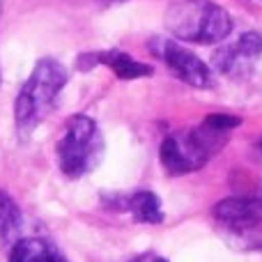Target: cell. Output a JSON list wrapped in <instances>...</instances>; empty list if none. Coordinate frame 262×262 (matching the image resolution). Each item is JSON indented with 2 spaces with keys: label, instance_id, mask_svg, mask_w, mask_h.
<instances>
[{
  "label": "cell",
  "instance_id": "cell-1",
  "mask_svg": "<svg viewBox=\"0 0 262 262\" xmlns=\"http://www.w3.org/2000/svg\"><path fill=\"white\" fill-rule=\"evenodd\" d=\"M64 85H67V69L58 60L44 58L35 64L14 104V118L21 138L30 136L37 124L53 111L55 99Z\"/></svg>",
  "mask_w": 262,
  "mask_h": 262
},
{
  "label": "cell",
  "instance_id": "cell-2",
  "mask_svg": "<svg viewBox=\"0 0 262 262\" xmlns=\"http://www.w3.org/2000/svg\"><path fill=\"white\" fill-rule=\"evenodd\" d=\"M166 30L191 44H219L232 32V16L212 0H180L166 9Z\"/></svg>",
  "mask_w": 262,
  "mask_h": 262
},
{
  "label": "cell",
  "instance_id": "cell-3",
  "mask_svg": "<svg viewBox=\"0 0 262 262\" xmlns=\"http://www.w3.org/2000/svg\"><path fill=\"white\" fill-rule=\"evenodd\" d=\"M226 131L212 129L203 122L193 129L175 131L166 136L159 149V157L170 175H186V172L200 170L226 145Z\"/></svg>",
  "mask_w": 262,
  "mask_h": 262
},
{
  "label": "cell",
  "instance_id": "cell-4",
  "mask_svg": "<svg viewBox=\"0 0 262 262\" xmlns=\"http://www.w3.org/2000/svg\"><path fill=\"white\" fill-rule=\"evenodd\" d=\"M104 154V138L99 127L88 115H74L64 124L58 143V163L67 177H83L99 163Z\"/></svg>",
  "mask_w": 262,
  "mask_h": 262
},
{
  "label": "cell",
  "instance_id": "cell-5",
  "mask_svg": "<svg viewBox=\"0 0 262 262\" xmlns=\"http://www.w3.org/2000/svg\"><path fill=\"white\" fill-rule=\"evenodd\" d=\"M149 51L170 69L172 76H177L182 83H186V85L198 88V90H207V88L214 85L212 69H209L198 55L186 51L184 46L175 44L172 39L157 37V39L149 41Z\"/></svg>",
  "mask_w": 262,
  "mask_h": 262
},
{
  "label": "cell",
  "instance_id": "cell-6",
  "mask_svg": "<svg viewBox=\"0 0 262 262\" xmlns=\"http://www.w3.org/2000/svg\"><path fill=\"white\" fill-rule=\"evenodd\" d=\"M262 53L260 32H242L235 41L226 44L214 53V67L226 76H246Z\"/></svg>",
  "mask_w": 262,
  "mask_h": 262
},
{
  "label": "cell",
  "instance_id": "cell-7",
  "mask_svg": "<svg viewBox=\"0 0 262 262\" xmlns=\"http://www.w3.org/2000/svg\"><path fill=\"white\" fill-rule=\"evenodd\" d=\"M212 214L219 223L230 228V232L255 228L262 223V193L223 198L221 203L214 205Z\"/></svg>",
  "mask_w": 262,
  "mask_h": 262
},
{
  "label": "cell",
  "instance_id": "cell-8",
  "mask_svg": "<svg viewBox=\"0 0 262 262\" xmlns=\"http://www.w3.org/2000/svg\"><path fill=\"white\" fill-rule=\"evenodd\" d=\"M92 64H106L118 78H147L154 74L149 64L138 62L124 51H99V53H85L78 58V67L90 69Z\"/></svg>",
  "mask_w": 262,
  "mask_h": 262
},
{
  "label": "cell",
  "instance_id": "cell-9",
  "mask_svg": "<svg viewBox=\"0 0 262 262\" xmlns=\"http://www.w3.org/2000/svg\"><path fill=\"white\" fill-rule=\"evenodd\" d=\"M9 262H67V258L46 239L30 237L14 244Z\"/></svg>",
  "mask_w": 262,
  "mask_h": 262
},
{
  "label": "cell",
  "instance_id": "cell-10",
  "mask_svg": "<svg viewBox=\"0 0 262 262\" xmlns=\"http://www.w3.org/2000/svg\"><path fill=\"white\" fill-rule=\"evenodd\" d=\"M131 212V216L138 223H161L163 221V207L161 200L152 191H136L122 205Z\"/></svg>",
  "mask_w": 262,
  "mask_h": 262
},
{
  "label": "cell",
  "instance_id": "cell-11",
  "mask_svg": "<svg viewBox=\"0 0 262 262\" xmlns=\"http://www.w3.org/2000/svg\"><path fill=\"white\" fill-rule=\"evenodd\" d=\"M21 228V212L7 193L0 191V242H9Z\"/></svg>",
  "mask_w": 262,
  "mask_h": 262
},
{
  "label": "cell",
  "instance_id": "cell-12",
  "mask_svg": "<svg viewBox=\"0 0 262 262\" xmlns=\"http://www.w3.org/2000/svg\"><path fill=\"white\" fill-rule=\"evenodd\" d=\"M205 124H209L212 129H219V131H226V134H230L235 127H239L242 120L237 118V115L214 113V115H207V118H205Z\"/></svg>",
  "mask_w": 262,
  "mask_h": 262
},
{
  "label": "cell",
  "instance_id": "cell-13",
  "mask_svg": "<svg viewBox=\"0 0 262 262\" xmlns=\"http://www.w3.org/2000/svg\"><path fill=\"white\" fill-rule=\"evenodd\" d=\"M129 262H168V260L161 258V255H157V253H143V255H136V258H131Z\"/></svg>",
  "mask_w": 262,
  "mask_h": 262
},
{
  "label": "cell",
  "instance_id": "cell-14",
  "mask_svg": "<svg viewBox=\"0 0 262 262\" xmlns=\"http://www.w3.org/2000/svg\"><path fill=\"white\" fill-rule=\"evenodd\" d=\"M101 5H118V3H124V0H97Z\"/></svg>",
  "mask_w": 262,
  "mask_h": 262
}]
</instances>
